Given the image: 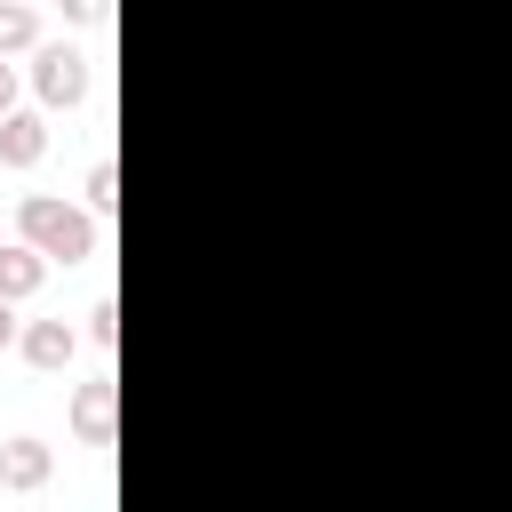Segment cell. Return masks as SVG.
<instances>
[{"mask_svg": "<svg viewBox=\"0 0 512 512\" xmlns=\"http://www.w3.org/2000/svg\"><path fill=\"white\" fill-rule=\"evenodd\" d=\"M72 432H80L88 448H104V440H112V376L80 384V400H72Z\"/></svg>", "mask_w": 512, "mask_h": 512, "instance_id": "obj_6", "label": "cell"}, {"mask_svg": "<svg viewBox=\"0 0 512 512\" xmlns=\"http://www.w3.org/2000/svg\"><path fill=\"white\" fill-rule=\"evenodd\" d=\"M8 112H16V72L0 64V120H8Z\"/></svg>", "mask_w": 512, "mask_h": 512, "instance_id": "obj_11", "label": "cell"}, {"mask_svg": "<svg viewBox=\"0 0 512 512\" xmlns=\"http://www.w3.org/2000/svg\"><path fill=\"white\" fill-rule=\"evenodd\" d=\"M120 336V312L112 304H88V344H112Z\"/></svg>", "mask_w": 512, "mask_h": 512, "instance_id": "obj_10", "label": "cell"}, {"mask_svg": "<svg viewBox=\"0 0 512 512\" xmlns=\"http://www.w3.org/2000/svg\"><path fill=\"white\" fill-rule=\"evenodd\" d=\"M40 152H48V128H40V112H8V120H0V160H8V168H32Z\"/></svg>", "mask_w": 512, "mask_h": 512, "instance_id": "obj_7", "label": "cell"}, {"mask_svg": "<svg viewBox=\"0 0 512 512\" xmlns=\"http://www.w3.org/2000/svg\"><path fill=\"white\" fill-rule=\"evenodd\" d=\"M16 224H24V248H40L48 264H88L96 256V216H80L64 200H24Z\"/></svg>", "mask_w": 512, "mask_h": 512, "instance_id": "obj_1", "label": "cell"}, {"mask_svg": "<svg viewBox=\"0 0 512 512\" xmlns=\"http://www.w3.org/2000/svg\"><path fill=\"white\" fill-rule=\"evenodd\" d=\"M88 208H96V216L112 208V160H96V168H88Z\"/></svg>", "mask_w": 512, "mask_h": 512, "instance_id": "obj_9", "label": "cell"}, {"mask_svg": "<svg viewBox=\"0 0 512 512\" xmlns=\"http://www.w3.org/2000/svg\"><path fill=\"white\" fill-rule=\"evenodd\" d=\"M40 280H48V256L24 240H0V304H24Z\"/></svg>", "mask_w": 512, "mask_h": 512, "instance_id": "obj_3", "label": "cell"}, {"mask_svg": "<svg viewBox=\"0 0 512 512\" xmlns=\"http://www.w3.org/2000/svg\"><path fill=\"white\" fill-rule=\"evenodd\" d=\"M0 344H16V312L8 304H0Z\"/></svg>", "mask_w": 512, "mask_h": 512, "instance_id": "obj_12", "label": "cell"}, {"mask_svg": "<svg viewBox=\"0 0 512 512\" xmlns=\"http://www.w3.org/2000/svg\"><path fill=\"white\" fill-rule=\"evenodd\" d=\"M40 40V16L24 8V0H0V64L16 56V48H32Z\"/></svg>", "mask_w": 512, "mask_h": 512, "instance_id": "obj_8", "label": "cell"}, {"mask_svg": "<svg viewBox=\"0 0 512 512\" xmlns=\"http://www.w3.org/2000/svg\"><path fill=\"white\" fill-rule=\"evenodd\" d=\"M72 352H80L72 320H32V328H24V360H32V368L56 376V368H72Z\"/></svg>", "mask_w": 512, "mask_h": 512, "instance_id": "obj_4", "label": "cell"}, {"mask_svg": "<svg viewBox=\"0 0 512 512\" xmlns=\"http://www.w3.org/2000/svg\"><path fill=\"white\" fill-rule=\"evenodd\" d=\"M32 88H40V104H80L88 96V56L80 48H40Z\"/></svg>", "mask_w": 512, "mask_h": 512, "instance_id": "obj_2", "label": "cell"}, {"mask_svg": "<svg viewBox=\"0 0 512 512\" xmlns=\"http://www.w3.org/2000/svg\"><path fill=\"white\" fill-rule=\"evenodd\" d=\"M48 472H56V456H48L40 440H8V448H0V488L24 496V488H48Z\"/></svg>", "mask_w": 512, "mask_h": 512, "instance_id": "obj_5", "label": "cell"}]
</instances>
